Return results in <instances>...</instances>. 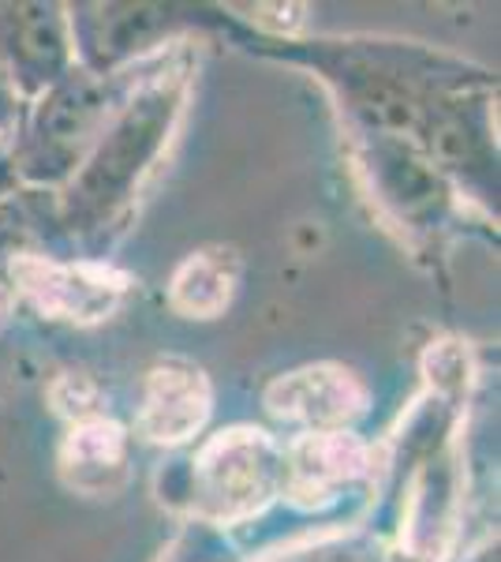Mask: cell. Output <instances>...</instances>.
Wrapping results in <instances>:
<instances>
[{
  "mask_svg": "<svg viewBox=\"0 0 501 562\" xmlns=\"http://www.w3.org/2000/svg\"><path fill=\"white\" fill-rule=\"evenodd\" d=\"M195 465L198 510L217 521H232L259 510L281 480V461L273 442L262 431L248 428L217 435Z\"/></svg>",
  "mask_w": 501,
  "mask_h": 562,
  "instance_id": "cell-1",
  "label": "cell"
},
{
  "mask_svg": "<svg viewBox=\"0 0 501 562\" xmlns=\"http://www.w3.org/2000/svg\"><path fill=\"white\" fill-rule=\"evenodd\" d=\"M12 270L20 278L23 293L53 319H105L127 289L124 274H113V270L102 267H57V262L26 256Z\"/></svg>",
  "mask_w": 501,
  "mask_h": 562,
  "instance_id": "cell-2",
  "label": "cell"
},
{
  "mask_svg": "<svg viewBox=\"0 0 501 562\" xmlns=\"http://www.w3.org/2000/svg\"><path fill=\"white\" fill-rule=\"evenodd\" d=\"M266 402L285 420L307 424V428H341V424H349L352 416L363 413L367 394L349 371L318 364L277 379L270 386Z\"/></svg>",
  "mask_w": 501,
  "mask_h": 562,
  "instance_id": "cell-3",
  "label": "cell"
},
{
  "mask_svg": "<svg viewBox=\"0 0 501 562\" xmlns=\"http://www.w3.org/2000/svg\"><path fill=\"white\" fill-rule=\"evenodd\" d=\"M209 416V386L203 371L184 360L150 371L147 402H143V435L153 442H184Z\"/></svg>",
  "mask_w": 501,
  "mask_h": 562,
  "instance_id": "cell-4",
  "label": "cell"
},
{
  "mask_svg": "<svg viewBox=\"0 0 501 562\" xmlns=\"http://www.w3.org/2000/svg\"><path fill=\"white\" fill-rule=\"evenodd\" d=\"M367 450L355 435L344 431H318L293 450V469H288V487L296 498L311 503L315 495H330V487L344 484L363 469Z\"/></svg>",
  "mask_w": 501,
  "mask_h": 562,
  "instance_id": "cell-5",
  "label": "cell"
},
{
  "mask_svg": "<svg viewBox=\"0 0 501 562\" xmlns=\"http://www.w3.org/2000/svg\"><path fill=\"white\" fill-rule=\"evenodd\" d=\"M236 278H240V262H236L232 251H198V256H191L180 267L177 285H172V304L187 315L209 319V315H217L232 301Z\"/></svg>",
  "mask_w": 501,
  "mask_h": 562,
  "instance_id": "cell-6",
  "label": "cell"
},
{
  "mask_svg": "<svg viewBox=\"0 0 501 562\" xmlns=\"http://www.w3.org/2000/svg\"><path fill=\"white\" fill-rule=\"evenodd\" d=\"M124 465V435L109 420H87L71 431L64 447V473L83 492H102V476L121 473Z\"/></svg>",
  "mask_w": 501,
  "mask_h": 562,
  "instance_id": "cell-7",
  "label": "cell"
}]
</instances>
